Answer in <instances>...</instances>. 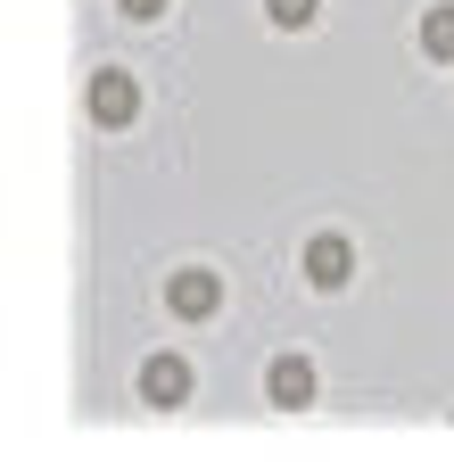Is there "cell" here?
Returning <instances> with one entry per match:
<instances>
[{"instance_id":"obj_1","label":"cell","mask_w":454,"mask_h":462,"mask_svg":"<svg viewBox=\"0 0 454 462\" xmlns=\"http://www.w3.org/2000/svg\"><path fill=\"white\" fill-rule=\"evenodd\" d=\"M306 281L314 289H347L356 281V240H347V231H314V240H306Z\"/></svg>"},{"instance_id":"obj_2","label":"cell","mask_w":454,"mask_h":462,"mask_svg":"<svg viewBox=\"0 0 454 462\" xmlns=\"http://www.w3.org/2000/svg\"><path fill=\"white\" fill-rule=\"evenodd\" d=\"M165 306H174L182 322H207V314L223 306V281H215V273H199V264H182L174 281H165Z\"/></svg>"},{"instance_id":"obj_3","label":"cell","mask_w":454,"mask_h":462,"mask_svg":"<svg viewBox=\"0 0 454 462\" xmlns=\"http://www.w3.org/2000/svg\"><path fill=\"white\" fill-rule=\"evenodd\" d=\"M91 116H99V125H133V116H141V91H133L125 67H99L91 75Z\"/></svg>"},{"instance_id":"obj_4","label":"cell","mask_w":454,"mask_h":462,"mask_svg":"<svg viewBox=\"0 0 454 462\" xmlns=\"http://www.w3.org/2000/svg\"><path fill=\"white\" fill-rule=\"evenodd\" d=\"M264 396H273V404H290V413H298V404H314V364H306V356H273Z\"/></svg>"},{"instance_id":"obj_5","label":"cell","mask_w":454,"mask_h":462,"mask_svg":"<svg viewBox=\"0 0 454 462\" xmlns=\"http://www.w3.org/2000/svg\"><path fill=\"white\" fill-rule=\"evenodd\" d=\"M141 396H149V404H182V396H190V364H182V356H149V364H141Z\"/></svg>"},{"instance_id":"obj_6","label":"cell","mask_w":454,"mask_h":462,"mask_svg":"<svg viewBox=\"0 0 454 462\" xmlns=\"http://www.w3.org/2000/svg\"><path fill=\"white\" fill-rule=\"evenodd\" d=\"M422 50L430 58H454V9H430L422 17Z\"/></svg>"},{"instance_id":"obj_7","label":"cell","mask_w":454,"mask_h":462,"mask_svg":"<svg viewBox=\"0 0 454 462\" xmlns=\"http://www.w3.org/2000/svg\"><path fill=\"white\" fill-rule=\"evenodd\" d=\"M314 9H322V0H264V17H273V25H290V33L314 25Z\"/></svg>"},{"instance_id":"obj_8","label":"cell","mask_w":454,"mask_h":462,"mask_svg":"<svg viewBox=\"0 0 454 462\" xmlns=\"http://www.w3.org/2000/svg\"><path fill=\"white\" fill-rule=\"evenodd\" d=\"M125 9H133V17H165V0H125Z\"/></svg>"}]
</instances>
